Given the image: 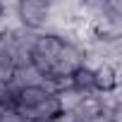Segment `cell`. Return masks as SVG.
Wrapping results in <instances>:
<instances>
[{"label": "cell", "instance_id": "1", "mask_svg": "<svg viewBox=\"0 0 122 122\" xmlns=\"http://www.w3.org/2000/svg\"><path fill=\"white\" fill-rule=\"evenodd\" d=\"M29 62L46 79V84L57 79H72V74L84 62V46L70 38H60L55 34H38L29 53Z\"/></svg>", "mask_w": 122, "mask_h": 122}, {"label": "cell", "instance_id": "2", "mask_svg": "<svg viewBox=\"0 0 122 122\" xmlns=\"http://www.w3.org/2000/svg\"><path fill=\"white\" fill-rule=\"evenodd\" d=\"M10 110L24 122H53L62 115L57 96L46 86H22L12 91Z\"/></svg>", "mask_w": 122, "mask_h": 122}, {"label": "cell", "instance_id": "3", "mask_svg": "<svg viewBox=\"0 0 122 122\" xmlns=\"http://www.w3.org/2000/svg\"><path fill=\"white\" fill-rule=\"evenodd\" d=\"M15 15L24 29L41 34L50 19V3H46V0H22V3H15Z\"/></svg>", "mask_w": 122, "mask_h": 122}, {"label": "cell", "instance_id": "4", "mask_svg": "<svg viewBox=\"0 0 122 122\" xmlns=\"http://www.w3.org/2000/svg\"><path fill=\"white\" fill-rule=\"evenodd\" d=\"M12 103V86L10 81H0V110H10Z\"/></svg>", "mask_w": 122, "mask_h": 122}, {"label": "cell", "instance_id": "5", "mask_svg": "<svg viewBox=\"0 0 122 122\" xmlns=\"http://www.w3.org/2000/svg\"><path fill=\"white\" fill-rule=\"evenodd\" d=\"M5 12V3H0V15H3Z\"/></svg>", "mask_w": 122, "mask_h": 122}]
</instances>
